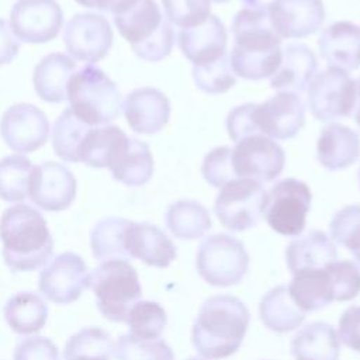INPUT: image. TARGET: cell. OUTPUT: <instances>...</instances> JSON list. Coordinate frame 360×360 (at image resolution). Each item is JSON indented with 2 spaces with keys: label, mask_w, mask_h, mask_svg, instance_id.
Returning a JSON list of instances; mask_svg holds the SVG:
<instances>
[{
  "label": "cell",
  "mask_w": 360,
  "mask_h": 360,
  "mask_svg": "<svg viewBox=\"0 0 360 360\" xmlns=\"http://www.w3.org/2000/svg\"><path fill=\"white\" fill-rule=\"evenodd\" d=\"M249 321V309L238 297L214 295L201 305L194 319L191 343L207 360L229 357L240 347Z\"/></svg>",
  "instance_id": "6da1fadb"
},
{
  "label": "cell",
  "mask_w": 360,
  "mask_h": 360,
  "mask_svg": "<svg viewBox=\"0 0 360 360\" xmlns=\"http://www.w3.org/2000/svg\"><path fill=\"white\" fill-rule=\"evenodd\" d=\"M0 239L7 267L34 271L46 264L53 252V238L44 215L28 204H15L0 217Z\"/></svg>",
  "instance_id": "7a4b0ae2"
},
{
  "label": "cell",
  "mask_w": 360,
  "mask_h": 360,
  "mask_svg": "<svg viewBox=\"0 0 360 360\" xmlns=\"http://www.w3.org/2000/svg\"><path fill=\"white\" fill-rule=\"evenodd\" d=\"M66 97L72 112L91 127L107 125L118 118L122 110V97L117 84L94 65L73 73Z\"/></svg>",
  "instance_id": "3957f363"
},
{
  "label": "cell",
  "mask_w": 360,
  "mask_h": 360,
  "mask_svg": "<svg viewBox=\"0 0 360 360\" xmlns=\"http://www.w3.org/2000/svg\"><path fill=\"white\" fill-rule=\"evenodd\" d=\"M98 311L111 322H125L129 309L142 297V287L135 267L128 260L101 262L89 274Z\"/></svg>",
  "instance_id": "277c9868"
},
{
  "label": "cell",
  "mask_w": 360,
  "mask_h": 360,
  "mask_svg": "<svg viewBox=\"0 0 360 360\" xmlns=\"http://www.w3.org/2000/svg\"><path fill=\"white\" fill-rule=\"evenodd\" d=\"M198 274L211 285H236L246 276L249 255L245 245L232 235L214 233L205 238L197 250Z\"/></svg>",
  "instance_id": "5b68a950"
},
{
  "label": "cell",
  "mask_w": 360,
  "mask_h": 360,
  "mask_svg": "<svg viewBox=\"0 0 360 360\" xmlns=\"http://www.w3.org/2000/svg\"><path fill=\"white\" fill-rule=\"evenodd\" d=\"M267 191L252 179H235L221 187L214 212L222 226L242 232L256 226L264 217Z\"/></svg>",
  "instance_id": "8992f818"
},
{
  "label": "cell",
  "mask_w": 360,
  "mask_h": 360,
  "mask_svg": "<svg viewBox=\"0 0 360 360\" xmlns=\"http://www.w3.org/2000/svg\"><path fill=\"white\" fill-rule=\"evenodd\" d=\"M312 193L298 179L287 177L277 181L267 193L264 218L269 226L284 236H298L307 225Z\"/></svg>",
  "instance_id": "52a82bcc"
},
{
  "label": "cell",
  "mask_w": 360,
  "mask_h": 360,
  "mask_svg": "<svg viewBox=\"0 0 360 360\" xmlns=\"http://www.w3.org/2000/svg\"><path fill=\"white\" fill-rule=\"evenodd\" d=\"M357 103V82L345 70L328 68L308 86V107L319 121L352 115Z\"/></svg>",
  "instance_id": "ba28073f"
},
{
  "label": "cell",
  "mask_w": 360,
  "mask_h": 360,
  "mask_svg": "<svg viewBox=\"0 0 360 360\" xmlns=\"http://www.w3.org/2000/svg\"><path fill=\"white\" fill-rule=\"evenodd\" d=\"M231 160L238 179L269 183L281 174L285 153L276 141L263 134H256L236 142Z\"/></svg>",
  "instance_id": "9c48e42d"
},
{
  "label": "cell",
  "mask_w": 360,
  "mask_h": 360,
  "mask_svg": "<svg viewBox=\"0 0 360 360\" xmlns=\"http://www.w3.org/2000/svg\"><path fill=\"white\" fill-rule=\"evenodd\" d=\"M114 34L107 18L97 13L75 14L63 30L68 52L77 60L93 65L107 56Z\"/></svg>",
  "instance_id": "30bf717a"
},
{
  "label": "cell",
  "mask_w": 360,
  "mask_h": 360,
  "mask_svg": "<svg viewBox=\"0 0 360 360\" xmlns=\"http://www.w3.org/2000/svg\"><path fill=\"white\" fill-rule=\"evenodd\" d=\"M63 24V13L56 0H17L10 11V30L27 44L55 39Z\"/></svg>",
  "instance_id": "8fae6325"
},
{
  "label": "cell",
  "mask_w": 360,
  "mask_h": 360,
  "mask_svg": "<svg viewBox=\"0 0 360 360\" xmlns=\"http://www.w3.org/2000/svg\"><path fill=\"white\" fill-rule=\"evenodd\" d=\"M89 287V273L84 260L72 252H63L52 259L39 273L38 288L49 301L68 305L75 302Z\"/></svg>",
  "instance_id": "7c38bea8"
},
{
  "label": "cell",
  "mask_w": 360,
  "mask_h": 360,
  "mask_svg": "<svg viewBox=\"0 0 360 360\" xmlns=\"http://www.w3.org/2000/svg\"><path fill=\"white\" fill-rule=\"evenodd\" d=\"M0 135L14 152L31 153L48 141L49 121L38 107L30 103H18L3 112Z\"/></svg>",
  "instance_id": "4fadbf2b"
},
{
  "label": "cell",
  "mask_w": 360,
  "mask_h": 360,
  "mask_svg": "<svg viewBox=\"0 0 360 360\" xmlns=\"http://www.w3.org/2000/svg\"><path fill=\"white\" fill-rule=\"evenodd\" d=\"M255 124L260 134L278 141L294 138L305 124V108L295 93L278 91L253 110Z\"/></svg>",
  "instance_id": "5bb4252c"
},
{
  "label": "cell",
  "mask_w": 360,
  "mask_h": 360,
  "mask_svg": "<svg viewBox=\"0 0 360 360\" xmlns=\"http://www.w3.org/2000/svg\"><path fill=\"white\" fill-rule=\"evenodd\" d=\"M28 197L45 211H63L76 197V179L63 165L52 160L44 162L34 166Z\"/></svg>",
  "instance_id": "9a60e30c"
},
{
  "label": "cell",
  "mask_w": 360,
  "mask_h": 360,
  "mask_svg": "<svg viewBox=\"0 0 360 360\" xmlns=\"http://www.w3.org/2000/svg\"><path fill=\"white\" fill-rule=\"evenodd\" d=\"M270 24L280 38H304L315 34L325 21L322 0H271Z\"/></svg>",
  "instance_id": "2e32d148"
},
{
  "label": "cell",
  "mask_w": 360,
  "mask_h": 360,
  "mask_svg": "<svg viewBox=\"0 0 360 360\" xmlns=\"http://www.w3.org/2000/svg\"><path fill=\"white\" fill-rule=\"evenodd\" d=\"M124 250L127 259H138L146 266L167 267L177 256V248L173 240L156 225L150 222H129Z\"/></svg>",
  "instance_id": "e0dca14e"
},
{
  "label": "cell",
  "mask_w": 360,
  "mask_h": 360,
  "mask_svg": "<svg viewBox=\"0 0 360 360\" xmlns=\"http://www.w3.org/2000/svg\"><path fill=\"white\" fill-rule=\"evenodd\" d=\"M226 28L214 14L195 27L183 28L177 37L181 53L193 66L208 65L226 55Z\"/></svg>",
  "instance_id": "ac0fdd59"
},
{
  "label": "cell",
  "mask_w": 360,
  "mask_h": 360,
  "mask_svg": "<svg viewBox=\"0 0 360 360\" xmlns=\"http://www.w3.org/2000/svg\"><path fill=\"white\" fill-rule=\"evenodd\" d=\"M122 107L127 122L138 134H156L170 118V101L165 93L155 87L132 90Z\"/></svg>",
  "instance_id": "d6986e66"
},
{
  "label": "cell",
  "mask_w": 360,
  "mask_h": 360,
  "mask_svg": "<svg viewBox=\"0 0 360 360\" xmlns=\"http://www.w3.org/2000/svg\"><path fill=\"white\" fill-rule=\"evenodd\" d=\"M318 48L329 68L345 72L357 70L360 68V27L350 21H336L322 31Z\"/></svg>",
  "instance_id": "ffe728a7"
},
{
  "label": "cell",
  "mask_w": 360,
  "mask_h": 360,
  "mask_svg": "<svg viewBox=\"0 0 360 360\" xmlns=\"http://www.w3.org/2000/svg\"><path fill=\"white\" fill-rule=\"evenodd\" d=\"M318 70V60L309 46L288 44L281 51V62L270 79V86L278 91H304Z\"/></svg>",
  "instance_id": "44dd1931"
},
{
  "label": "cell",
  "mask_w": 360,
  "mask_h": 360,
  "mask_svg": "<svg viewBox=\"0 0 360 360\" xmlns=\"http://www.w3.org/2000/svg\"><path fill=\"white\" fill-rule=\"evenodd\" d=\"M360 156V136L347 125L332 122L325 125L318 136L316 158L328 170H342L352 166Z\"/></svg>",
  "instance_id": "7402d4cb"
},
{
  "label": "cell",
  "mask_w": 360,
  "mask_h": 360,
  "mask_svg": "<svg viewBox=\"0 0 360 360\" xmlns=\"http://www.w3.org/2000/svg\"><path fill=\"white\" fill-rule=\"evenodd\" d=\"M128 145L129 138L120 127H91L82 142L79 162L91 167L111 169Z\"/></svg>",
  "instance_id": "603a6c76"
},
{
  "label": "cell",
  "mask_w": 360,
  "mask_h": 360,
  "mask_svg": "<svg viewBox=\"0 0 360 360\" xmlns=\"http://www.w3.org/2000/svg\"><path fill=\"white\" fill-rule=\"evenodd\" d=\"M290 297L304 312L319 311L335 301L333 283L328 264L294 273L287 285Z\"/></svg>",
  "instance_id": "cb8c5ba5"
},
{
  "label": "cell",
  "mask_w": 360,
  "mask_h": 360,
  "mask_svg": "<svg viewBox=\"0 0 360 360\" xmlns=\"http://www.w3.org/2000/svg\"><path fill=\"white\" fill-rule=\"evenodd\" d=\"M76 62L60 52L42 58L34 69V89L37 96L46 103H60L66 98L68 83L76 72Z\"/></svg>",
  "instance_id": "d4e9b609"
},
{
  "label": "cell",
  "mask_w": 360,
  "mask_h": 360,
  "mask_svg": "<svg viewBox=\"0 0 360 360\" xmlns=\"http://www.w3.org/2000/svg\"><path fill=\"white\" fill-rule=\"evenodd\" d=\"M336 259V245L325 232L316 229L291 240L285 248V263L292 274L300 270L323 267Z\"/></svg>",
  "instance_id": "484cf974"
},
{
  "label": "cell",
  "mask_w": 360,
  "mask_h": 360,
  "mask_svg": "<svg viewBox=\"0 0 360 360\" xmlns=\"http://www.w3.org/2000/svg\"><path fill=\"white\" fill-rule=\"evenodd\" d=\"M291 354L295 360H339V336L328 322H309L292 338Z\"/></svg>",
  "instance_id": "4316f807"
},
{
  "label": "cell",
  "mask_w": 360,
  "mask_h": 360,
  "mask_svg": "<svg viewBox=\"0 0 360 360\" xmlns=\"http://www.w3.org/2000/svg\"><path fill=\"white\" fill-rule=\"evenodd\" d=\"M259 316L267 329L285 333L298 328L304 322L307 312L297 307L290 297L287 285L281 284L262 297L259 302Z\"/></svg>",
  "instance_id": "83f0119b"
},
{
  "label": "cell",
  "mask_w": 360,
  "mask_h": 360,
  "mask_svg": "<svg viewBox=\"0 0 360 360\" xmlns=\"http://www.w3.org/2000/svg\"><path fill=\"white\" fill-rule=\"evenodd\" d=\"M3 312L7 325L18 335L37 333L48 321L46 302L31 291H21L8 298Z\"/></svg>",
  "instance_id": "f1b7e54d"
},
{
  "label": "cell",
  "mask_w": 360,
  "mask_h": 360,
  "mask_svg": "<svg viewBox=\"0 0 360 360\" xmlns=\"http://www.w3.org/2000/svg\"><path fill=\"white\" fill-rule=\"evenodd\" d=\"M165 224L172 235L184 240L198 239L212 226L208 210L201 202L190 198L172 202L166 210Z\"/></svg>",
  "instance_id": "f546056e"
},
{
  "label": "cell",
  "mask_w": 360,
  "mask_h": 360,
  "mask_svg": "<svg viewBox=\"0 0 360 360\" xmlns=\"http://www.w3.org/2000/svg\"><path fill=\"white\" fill-rule=\"evenodd\" d=\"M163 15L155 0H138L125 13L114 17V24L131 46L148 41L162 25Z\"/></svg>",
  "instance_id": "4dcf8cb0"
},
{
  "label": "cell",
  "mask_w": 360,
  "mask_h": 360,
  "mask_svg": "<svg viewBox=\"0 0 360 360\" xmlns=\"http://www.w3.org/2000/svg\"><path fill=\"white\" fill-rule=\"evenodd\" d=\"M114 180L129 186L139 187L146 184L153 174V158L146 142L129 138V145L110 169Z\"/></svg>",
  "instance_id": "1f68e13d"
},
{
  "label": "cell",
  "mask_w": 360,
  "mask_h": 360,
  "mask_svg": "<svg viewBox=\"0 0 360 360\" xmlns=\"http://www.w3.org/2000/svg\"><path fill=\"white\" fill-rule=\"evenodd\" d=\"M129 222V219L108 217L94 225L90 233V248L96 260H128L124 250V238Z\"/></svg>",
  "instance_id": "d6a6232c"
},
{
  "label": "cell",
  "mask_w": 360,
  "mask_h": 360,
  "mask_svg": "<svg viewBox=\"0 0 360 360\" xmlns=\"http://www.w3.org/2000/svg\"><path fill=\"white\" fill-rule=\"evenodd\" d=\"M114 346L107 330L98 326H89L68 339L63 357L65 360H111Z\"/></svg>",
  "instance_id": "836d02e7"
},
{
  "label": "cell",
  "mask_w": 360,
  "mask_h": 360,
  "mask_svg": "<svg viewBox=\"0 0 360 360\" xmlns=\"http://www.w3.org/2000/svg\"><path fill=\"white\" fill-rule=\"evenodd\" d=\"M91 125L80 121L70 108L62 111L55 120L52 131V146L62 160L77 163L82 142Z\"/></svg>",
  "instance_id": "e575fe53"
},
{
  "label": "cell",
  "mask_w": 360,
  "mask_h": 360,
  "mask_svg": "<svg viewBox=\"0 0 360 360\" xmlns=\"http://www.w3.org/2000/svg\"><path fill=\"white\" fill-rule=\"evenodd\" d=\"M34 165L22 155H8L0 160V198L8 202L24 201Z\"/></svg>",
  "instance_id": "d590c367"
},
{
  "label": "cell",
  "mask_w": 360,
  "mask_h": 360,
  "mask_svg": "<svg viewBox=\"0 0 360 360\" xmlns=\"http://www.w3.org/2000/svg\"><path fill=\"white\" fill-rule=\"evenodd\" d=\"M132 336L139 339H158L167 323L163 307L155 301H138L129 309L127 321Z\"/></svg>",
  "instance_id": "8d00e7d4"
},
{
  "label": "cell",
  "mask_w": 360,
  "mask_h": 360,
  "mask_svg": "<svg viewBox=\"0 0 360 360\" xmlns=\"http://www.w3.org/2000/svg\"><path fill=\"white\" fill-rule=\"evenodd\" d=\"M117 360H174L172 347L162 339H139L131 333L121 335L114 346Z\"/></svg>",
  "instance_id": "74e56055"
},
{
  "label": "cell",
  "mask_w": 360,
  "mask_h": 360,
  "mask_svg": "<svg viewBox=\"0 0 360 360\" xmlns=\"http://www.w3.org/2000/svg\"><path fill=\"white\" fill-rule=\"evenodd\" d=\"M193 77L195 86L208 94L225 93L236 83V75L228 55H224L212 63L194 66Z\"/></svg>",
  "instance_id": "f35d334b"
},
{
  "label": "cell",
  "mask_w": 360,
  "mask_h": 360,
  "mask_svg": "<svg viewBox=\"0 0 360 360\" xmlns=\"http://www.w3.org/2000/svg\"><path fill=\"white\" fill-rule=\"evenodd\" d=\"M329 232L333 240L353 253L360 250V204L340 208L330 219Z\"/></svg>",
  "instance_id": "ab89813d"
},
{
  "label": "cell",
  "mask_w": 360,
  "mask_h": 360,
  "mask_svg": "<svg viewBox=\"0 0 360 360\" xmlns=\"http://www.w3.org/2000/svg\"><path fill=\"white\" fill-rule=\"evenodd\" d=\"M166 18L180 28L204 22L211 11V0H162Z\"/></svg>",
  "instance_id": "60d3db41"
},
{
  "label": "cell",
  "mask_w": 360,
  "mask_h": 360,
  "mask_svg": "<svg viewBox=\"0 0 360 360\" xmlns=\"http://www.w3.org/2000/svg\"><path fill=\"white\" fill-rule=\"evenodd\" d=\"M231 153L232 149L229 146H217L204 156L201 174L210 186L221 188L238 179L232 167Z\"/></svg>",
  "instance_id": "b9f144b4"
},
{
  "label": "cell",
  "mask_w": 360,
  "mask_h": 360,
  "mask_svg": "<svg viewBox=\"0 0 360 360\" xmlns=\"http://www.w3.org/2000/svg\"><path fill=\"white\" fill-rule=\"evenodd\" d=\"M335 301H350L360 294V269L352 260H335L328 264Z\"/></svg>",
  "instance_id": "7bdbcfd3"
},
{
  "label": "cell",
  "mask_w": 360,
  "mask_h": 360,
  "mask_svg": "<svg viewBox=\"0 0 360 360\" xmlns=\"http://www.w3.org/2000/svg\"><path fill=\"white\" fill-rule=\"evenodd\" d=\"M174 45V31L167 18L163 20L159 30L145 42L131 46L134 53L146 62H159L170 55Z\"/></svg>",
  "instance_id": "ee69618b"
},
{
  "label": "cell",
  "mask_w": 360,
  "mask_h": 360,
  "mask_svg": "<svg viewBox=\"0 0 360 360\" xmlns=\"http://www.w3.org/2000/svg\"><path fill=\"white\" fill-rule=\"evenodd\" d=\"M253 103H246L242 105H236L228 112L226 117V131L229 138L236 143L240 139L260 134L253 118Z\"/></svg>",
  "instance_id": "f6af8a7d"
},
{
  "label": "cell",
  "mask_w": 360,
  "mask_h": 360,
  "mask_svg": "<svg viewBox=\"0 0 360 360\" xmlns=\"http://www.w3.org/2000/svg\"><path fill=\"white\" fill-rule=\"evenodd\" d=\"M14 360H60L55 343L44 336L21 339L14 349Z\"/></svg>",
  "instance_id": "bcb514c9"
},
{
  "label": "cell",
  "mask_w": 360,
  "mask_h": 360,
  "mask_svg": "<svg viewBox=\"0 0 360 360\" xmlns=\"http://www.w3.org/2000/svg\"><path fill=\"white\" fill-rule=\"evenodd\" d=\"M339 339L349 349L360 353V305L345 309L339 318Z\"/></svg>",
  "instance_id": "7dc6e473"
},
{
  "label": "cell",
  "mask_w": 360,
  "mask_h": 360,
  "mask_svg": "<svg viewBox=\"0 0 360 360\" xmlns=\"http://www.w3.org/2000/svg\"><path fill=\"white\" fill-rule=\"evenodd\" d=\"M20 51V44L7 22L0 18V66L13 62Z\"/></svg>",
  "instance_id": "c3c4849f"
},
{
  "label": "cell",
  "mask_w": 360,
  "mask_h": 360,
  "mask_svg": "<svg viewBox=\"0 0 360 360\" xmlns=\"http://www.w3.org/2000/svg\"><path fill=\"white\" fill-rule=\"evenodd\" d=\"M83 7L97 8L100 11H107L112 14H121L129 10L138 3V0H75Z\"/></svg>",
  "instance_id": "681fc988"
},
{
  "label": "cell",
  "mask_w": 360,
  "mask_h": 360,
  "mask_svg": "<svg viewBox=\"0 0 360 360\" xmlns=\"http://www.w3.org/2000/svg\"><path fill=\"white\" fill-rule=\"evenodd\" d=\"M354 110H356L354 111V122L360 128V80L357 82V103H356V108Z\"/></svg>",
  "instance_id": "f907efd6"
},
{
  "label": "cell",
  "mask_w": 360,
  "mask_h": 360,
  "mask_svg": "<svg viewBox=\"0 0 360 360\" xmlns=\"http://www.w3.org/2000/svg\"><path fill=\"white\" fill-rule=\"evenodd\" d=\"M245 3V6H253V4H257L259 1L257 0H242Z\"/></svg>",
  "instance_id": "816d5d0a"
},
{
  "label": "cell",
  "mask_w": 360,
  "mask_h": 360,
  "mask_svg": "<svg viewBox=\"0 0 360 360\" xmlns=\"http://www.w3.org/2000/svg\"><path fill=\"white\" fill-rule=\"evenodd\" d=\"M353 257H354V260L357 262V264L360 266V250L356 252V253H353Z\"/></svg>",
  "instance_id": "f5cc1de1"
},
{
  "label": "cell",
  "mask_w": 360,
  "mask_h": 360,
  "mask_svg": "<svg viewBox=\"0 0 360 360\" xmlns=\"http://www.w3.org/2000/svg\"><path fill=\"white\" fill-rule=\"evenodd\" d=\"M211 1H214V3H228L229 0H211Z\"/></svg>",
  "instance_id": "db71d44e"
},
{
  "label": "cell",
  "mask_w": 360,
  "mask_h": 360,
  "mask_svg": "<svg viewBox=\"0 0 360 360\" xmlns=\"http://www.w3.org/2000/svg\"><path fill=\"white\" fill-rule=\"evenodd\" d=\"M187 360H201V359H197V357H190V359H187Z\"/></svg>",
  "instance_id": "11a10c76"
},
{
  "label": "cell",
  "mask_w": 360,
  "mask_h": 360,
  "mask_svg": "<svg viewBox=\"0 0 360 360\" xmlns=\"http://www.w3.org/2000/svg\"><path fill=\"white\" fill-rule=\"evenodd\" d=\"M359 184H360V170H359Z\"/></svg>",
  "instance_id": "9f6ffc18"
}]
</instances>
